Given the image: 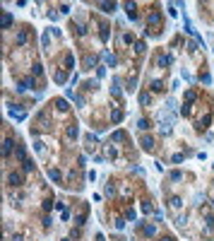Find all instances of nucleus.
Instances as JSON below:
<instances>
[{"instance_id": "1", "label": "nucleus", "mask_w": 214, "mask_h": 241, "mask_svg": "<svg viewBox=\"0 0 214 241\" xmlns=\"http://www.w3.org/2000/svg\"><path fill=\"white\" fill-rule=\"evenodd\" d=\"M149 24L159 27V24H161V15H159V12H152V15H149Z\"/></svg>"}, {"instance_id": "2", "label": "nucleus", "mask_w": 214, "mask_h": 241, "mask_svg": "<svg viewBox=\"0 0 214 241\" xmlns=\"http://www.w3.org/2000/svg\"><path fill=\"white\" fill-rule=\"evenodd\" d=\"M152 145H154L152 138H142V147H145V150H152Z\"/></svg>"}, {"instance_id": "3", "label": "nucleus", "mask_w": 214, "mask_h": 241, "mask_svg": "<svg viewBox=\"0 0 214 241\" xmlns=\"http://www.w3.org/2000/svg\"><path fill=\"white\" fill-rule=\"evenodd\" d=\"M99 7H101L103 12H113V10H116V5H113V3H111V5H108V3H101Z\"/></svg>"}, {"instance_id": "4", "label": "nucleus", "mask_w": 214, "mask_h": 241, "mask_svg": "<svg viewBox=\"0 0 214 241\" xmlns=\"http://www.w3.org/2000/svg\"><path fill=\"white\" fill-rule=\"evenodd\" d=\"M10 116H12L14 121H22V118H24V114H22V111H10Z\"/></svg>"}, {"instance_id": "5", "label": "nucleus", "mask_w": 214, "mask_h": 241, "mask_svg": "<svg viewBox=\"0 0 214 241\" xmlns=\"http://www.w3.org/2000/svg\"><path fill=\"white\" fill-rule=\"evenodd\" d=\"M48 176H51L53 181H58V178H60V171H58V169H51V171H48Z\"/></svg>"}, {"instance_id": "6", "label": "nucleus", "mask_w": 214, "mask_h": 241, "mask_svg": "<svg viewBox=\"0 0 214 241\" xmlns=\"http://www.w3.org/2000/svg\"><path fill=\"white\" fill-rule=\"evenodd\" d=\"M14 41H17V44H24V41H27V34H24V31H20V34H17V39H14Z\"/></svg>"}, {"instance_id": "7", "label": "nucleus", "mask_w": 214, "mask_h": 241, "mask_svg": "<svg viewBox=\"0 0 214 241\" xmlns=\"http://www.w3.org/2000/svg\"><path fill=\"white\" fill-rule=\"evenodd\" d=\"M111 118H113L116 123H120V121H123V114H120V111H113V116H111Z\"/></svg>"}, {"instance_id": "8", "label": "nucleus", "mask_w": 214, "mask_h": 241, "mask_svg": "<svg viewBox=\"0 0 214 241\" xmlns=\"http://www.w3.org/2000/svg\"><path fill=\"white\" fill-rule=\"evenodd\" d=\"M56 106H58L60 111H65V108H67V104H65V99H58V101H56Z\"/></svg>"}, {"instance_id": "9", "label": "nucleus", "mask_w": 214, "mask_h": 241, "mask_svg": "<svg viewBox=\"0 0 214 241\" xmlns=\"http://www.w3.org/2000/svg\"><path fill=\"white\" fill-rule=\"evenodd\" d=\"M10 24H12V17L5 15V17H3V27H10Z\"/></svg>"}, {"instance_id": "10", "label": "nucleus", "mask_w": 214, "mask_h": 241, "mask_svg": "<svg viewBox=\"0 0 214 241\" xmlns=\"http://www.w3.org/2000/svg\"><path fill=\"white\" fill-rule=\"evenodd\" d=\"M171 178H173V181H181L183 174H181V171H171Z\"/></svg>"}, {"instance_id": "11", "label": "nucleus", "mask_w": 214, "mask_h": 241, "mask_svg": "<svg viewBox=\"0 0 214 241\" xmlns=\"http://www.w3.org/2000/svg\"><path fill=\"white\" fill-rule=\"evenodd\" d=\"M113 140L120 142V140H125V133H113Z\"/></svg>"}, {"instance_id": "12", "label": "nucleus", "mask_w": 214, "mask_h": 241, "mask_svg": "<svg viewBox=\"0 0 214 241\" xmlns=\"http://www.w3.org/2000/svg\"><path fill=\"white\" fill-rule=\"evenodd\" d=\"M10 183H14V186H17V183H20V176H17V174H10Z\"/></svg>"}, {"instance_id": "13", "label": "nucleus", "mask_w": 214, "mask_h": 241, "mask_svg": "<svg viewBox=\"0 0 214 241\" xmlns=\"http://www.w3.org/2000/svg\"><path fill=\"white\" fill-rule=\"evenodd\" d=\"M145 234H147V236H152V234H154V227H152V224H147V227H145Z\"/></svg>"}, {"instance_id": "14", "label": "nucleus", "mask_w": 214, "mask_h": 241, "mask_svg": "<svg viewBox=\"0 0 214 241\" xmlns=\"http://www.w3.org/2000/svg\"><path fill=\"white\" fill-rule=\"evenodd\" d=\"M56 82H65V72H58V75H56Z\"/></svg>"}, {"instance_id": "15", "label": "nucleus", "mask_w": 214, "mask_h": 241, "mask_svg": "<svg viewBox=\"0 0 214 241\" xmlns=\"http://www.w3.org/2000/svg\"><path fill=\"white\" fill-rule=\"evenodd\" d=\"M10 147H12V142H10V140H5V147H3V152H5V154L10 152Z\"/></svg>"}, {"instance_id": "16", "label": "nucleus", "mask_w": 214, "mask_h": 241, "mask_svg": "<svg viewBox=\"0 0 214 241\" xmlns=\"http://www.w3.org/2000/svg\"><path fill=\"white\" fill-rule=\"evenodd\" d=\"M161 241H173V239H171V236H166V239H161Z\"/></svg>"}]
</instances>
